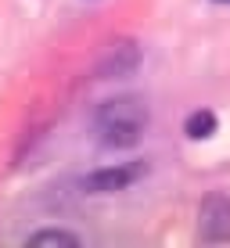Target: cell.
<instances>
[{"label": "cell", "instance_id": "4", "mask_svg": "<svg viewBox=\"0 0 230 248\" xmlns=\"http://www.w3.org/2000/svg\"><path fill=\"white\" fill-rule=\"evenodd\" d=\"M184 130H187V137H194V140H205L209 133H216V115L212 112H194V115H187Z\"/></svg>", "mask_w": 230, "mask_h": 248}, {"label": "cell", "instance_id": "2", "mask_svg": "<svg viewBox=\"0 0 230 248\" xmlns=\"http://www.w3.org/2000/svg\"><path fill=\"white\" fill-rule=\"evenodd\" d=\"M198 227H201V237L205 241H230V198L227 194H209L201 202V212H198Z\"/></svg>", "mask_w": 230, "mask_h": 248}, {"label": "cell", "instance_id": "1", "mask_svg": "<svg viewBox=\"0 0 230 248\" xmlns=\"http://www.w3.org/2000/svg\"><path fill=\"white\" fill-rule=\"evenodd\" d=\"M148 130V108L140 97H112L93 115V133L105 148H133Z\"/></svg>", "mask_w": 230, "mask_h": 248}, {"label": "cell", "instance_id": "6", "mask_svg": "<svg viewBox=\"0 0 230 248\" xmlns=\"http://www.w3.org/2000/svg\"><path fill=\"white\" fill-rule=\"evenodd\" d=\"M219 4H230V0H219Z\"/></svg>", "mask_w": 230, "mask_h": 248}, {"label": "cell", "instance_id": "5", "mask_svg": "<svg viewBox=\"0 0 230 248\" xmlns=\"http://www.w3.org/2000/svg\"><path fill=\"white\" fill-rule=\"evenodd\" d=\"M29 245L32 248H40V245H69V248H76V245H79V237L65 234V230H40V234L29 237Z\"/></svg>", "mask_w": 230, "mask_h": 248}, {"label": "cell", "instance_id": "3", "mask_svg": "<svg viewBox=\"0 0 230 248\" xmlns=\"http://www.w3.org/2000/svg\"><path fill=\"white\" fill-rule=\"evenodd\" d=\"M137 176H144V162H126V166H108V169L90 173L87 176V187H90L93 194H112V191L130 187Z\"/></svg>", "mask_w": 230, "mask_h": 248}]
</instances>
